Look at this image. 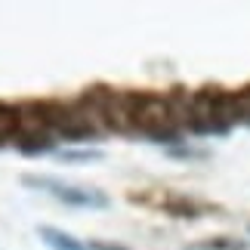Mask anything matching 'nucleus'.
Segmentation results:
<instances>
[{"label": "nucleus", "mask_w": 250, "mask_h": 250, "mask_svg": "<svg viewBox=\"0 0 250 250\" xmlns=\"http://www.w3.org/2000/svg\"><path fill=\"white\" fill-rule=\"evenodd\" d=\"M22 182L28 188H37V191H46L53 195L56 201L68 207H83V210H105L108 207V195L99 188H90V186H71V182H62V179H53V176H34V173H22Z\"/></svg>", "instance_id": "7ed1b4c3"}, {"label": "nucleus", "mask_w": 250, "mask_h": 250, "mask_svg": "<svg viewBox=\"0 0 250 250\" xmlns=\"http://www.w3.org/2000/svg\"><path fill=\"white\" fill-rule=\"evenodd\" d=\"M124 105L130 118V133H139L151 142H176L182 124L167 96L146 90H124Z\"/></svg>", "instance_id": "f03ea898"}, {"label": "nucleus", "mask_w": 250, "mask_h": 250, "mask_svg": "<svg viewBox=\"0 0 250 250\" xmlns=\"http://www.w3.org/2000/svg\"><path fill=\"white\" fill-rule=\"evenodd\" d=\"M37 235H41V241L50 250H90V244L74 241L68 232H59V229H53V226H37Z\"/></svg>", "instance_id": "423d86ee"}, {"label": "nucleus", "mask_w": 250, "mask_h": 250, "mask_svg": "<svg viewBox=\"0 0 250 250\" xmlns=\"http://www.w3.org/2000/svg\"><path fill=\"white\" fill-rule=\"evenodd\" d=\"M13 146L22 155H43V151H53V136L46 130H22Z\"/></svg>", "instance_id": "20e7f679"}, {"label": "nucleus", "mask_w": 250, "mask_h": 250, "mask_svg": "<svg viewBox=\"0 0 250 250\" xmlns=\"http://www.w3.org/2000/svg\"><path fill=\"white\" fill-rule=\"evenodd\" d=\"M19 133H22V111L9 102H0V146L16 142Z\"/></svg>", "instance_id": "39448f33"}, {"label": "nucleus", "mask_w": 250, "mask_h": 250, "mask_svg": "<svg viewBox=\"0 0 250 250\" xmlns=\"http://www.w3.org/2000/svg\"><path fill=\"white\" fill-rule=\"evenodd\" d=\"M59 158L62 161H71V164H81V161H102V151H96V148H81V151H59Z\"/></svg>", "instance_id": "1a4fd4ad"}, {"label": "nucleus", "mask_w": 250, "mask_h": 250, "mask_svg": "<svg viewBox=\"0 0 250 250\" xmlns=\"http://www.w3.org/2000/svg\"><path fill=\"white\" fill-rule=\"evenodd\" d=\"M170 155L173 158H207V151H201V148H170Z\"/></svg>", "instance_id": "9d476101"}, {"label": "nucleus", "mask_w": 250, "mask_h": 250, "mask_svg": "<svg viewBox=\"0 0 250 250\" xmlns=\"http://www.w3.org/2000/svg\"><path fill=\"white\" fill-rule=\"evenodd\" d=\"M247 121L250 108L241 90L229 93L223 86H201L198 93H191L186 130H191L195 136H226L235 124Z\"/></svg>", "instance_id": "f257e3e1"}, {"label": "nucleus", "mask_w": 250, "mask_h": 250, "mask_svg": "<svg viewBox=\"0 0 250 250\" xmlns=\"http://www.w3.org/2000/svg\"><path fill=\"white\" fill-rule=\"evenodd\" d=\"M186 250H247L244 241H235V238H207V241L188 244Z\"/></svg>", "instance_id": "6e6552de"}, {"label": "nucleus", "mask_w": 250, "mask_h": 250, "mask_svg": "<svg viewBox=\"0 0 250 250\" xmlns=\"http://www.w3.org/2000/svg\"><path fill=\"white\" fill-rule=\"evenodd\" d=\"M161 210L170 216H186V219H195L204 213V204H198V201H191V198H179V195H167L164 201H161Z\"/></svg>", "instance_id": "0eeeda50"}]
</instances>
